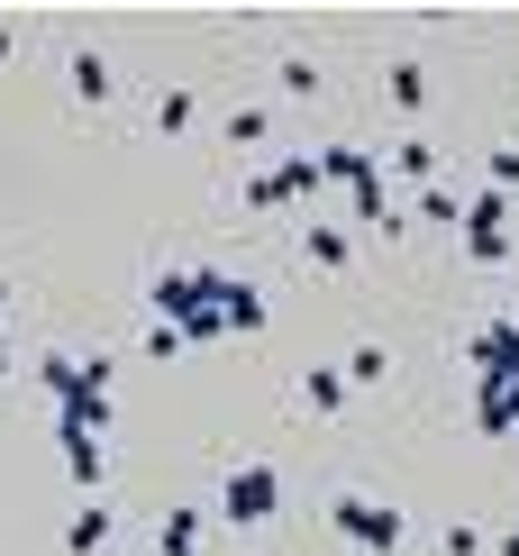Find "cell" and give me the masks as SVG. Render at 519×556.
Instances as JSON below:
<instances>
[{"label":"cell","instance_id":"cell-1","mask_svg":"<svg viewBox=\"0 0 519 556\" xmlns=\"http://www.w3.org/2000/svg\"><path fill=\"white\" fill-rule=\"evenodd\" d=\"M155 311L182 346H210V338H238V329H265V301L228 274H164L155 283Z\"/></svg>","mask_w":519,"mask_h":556},{"label":"cell","instance_id":"cell-2","mask_svg":"<svg viewBox=\"0 0 519 556\" xmlns=\"http://www.w3.org/2000/svg\"><path fill=\"white\" fill-rule=\"evenodd\" d=\"M328 529H338V539H356L365 556H401V539H410V511L365 502V493H338V502H328Z\"/></svg>","mask_w":519,"mask_h":556},{"label":"cell","instance_id":"cell-3","mask_svg":"<svg viewBox=\"0 0 519 556\" xmlns=\"http://www.w3.org/2000/svg\"><path fill=\"white\" fill-rule=\"evenodd\" d=\"M274 511H282V475H274V466H228V483H219V520L255 529V520H274Z\"/></svg>","mask_w":519,"mask_h":556},{"label":"cell","instance_id":"cell-4","mask_svg":"<svg viewBox=\"0 0 519 556\" xmlns=\"http://www.w3.org/2000/svg\"><path fill=\"white\" fill-rule=\"evenodd\" d=\"M465 256H474V265H502L510 256V201L502 192H474V211H465Z\"/></svg>","mask_w":519,"mask_h":556},{"label":"cell","instance_id":"cell-5","mask_svg":"<svg viewBox=\"0 0 519 556\" xmlns=\"http://www.w3.org/2000/svg\"><path fill=\"white\" fill-rule=\"evenodd\" d=\"M311 182H319V165H311V155H292V165H274V174L246 182V211H282V201H301Z\"/></svg>","mask_w":519,"mask_h":556},{"label":"cell","instance_id":"cell-6","mask_svg":"<svg viewBox=\"0 0 519 556\" xmlns=\"http://www.w3.org/2000/svg\"><path fill=\"white\" fill-rule=\"evenodd\" d=\"M74 101H83V110H110V101H119V74H110L101 46H74Z\"/></svg>","mask_w":519,"mask_h":556},{"label":"cell","instance_id":"cell-7","mask_svg":"<svg viewBox=\"0 0 519 556\" xmlns=\"http://www.w3.org/2000/svg\"><path fill=\"white\" fill-rule=\"evenodd\" d=\"M64 466H74V483H83V493H101V483H110V456H101V438H64Z\"/></svg>","mask_w":519,"mask_h":556},{"label":"cell","instance_id":"cell-8","mask_svg":"<svg viewBox=\"0 0 519 556\" xmlns=\"http://www.w3.org/2000/svg\"><path fill=\"white\" fill-rule=\"evenodd\" d=\"M301 402L338 420V410H346V375H338V365H311V375H301Z\"/></svg>","mask_w":519,"mask_h":556},{"label":"cell","instance_id":"cell-9","mask_svg":"<svg viewBox=\"0 0 519 556\" xmlns=\"http://www.w3.org/2000/svg\"><path fill=\"white\" fill-rule=\"evenodd\" d=\"M301 247H311V265H328V274H346V265H356V238H346V228H328V219H319Z\"/></svg>","mask_w":519,"mask_h":556},{"label":"cell","instance_id":"cell-10","mask_svg":"<svg viewBox=\"0 0 519 556\" xmlns=\"http://www.w3.org/2000/svg\"><path fill=\"white\" fill-rule=\"evenodd\" d=\"M201 547V511H164V529H155V556H192Z\"/></svg>","mask_w":519,"mask_h":556},{"label":"cell","instance_id":"cell-11","mask_svg":"<svg viewBox=\"0 0 519 556\" xmlns=\"http://www.w3.org/2000/svg\"><path fill=\"white\" fill-rule=\"evenodd\" d=\"M392 174H401V182H419V192H429V174H438L429 137H401V147H392Z\"/></svg>","mask_w":519,"mask_h":556},{"label":"cell","instance_id":"cell-12","mask_svg":"<svg viewBox=\"0 0 519 556\" xmlns=\"http://www.w3.org/2000/svg\"><path fill=\"white\" fill-rule=\"evenodd\" d=\"M192 119H201V101H192V91H164V101H155V128H164V137H182Z\"/></svg>","mask_w":519,"mask_h":556},{"label":"cell","instance_id":"cell-13","mask_svg":"<svg viewBox=\"0 0 519 556\" xmlns=\"http://www.w3.org/2000/svg\"><path fill=\"white\" fill-rule=\"evenodd\" d=\"M274 137V110H228V147H265Z\"/></svg>","mask_w":519,"mask_h":556},{"label":"cell","instance_id":"cell-14","mask_svg":"<svg viewBox=\"0 0 519 556\" xmlns=\"http://www.w3.org/2000/svg\"><path fill=\"white\" fill-rule=\"evenodd\" d=\"M338 375H346V392H356V383H383V375H392V356H383V346H356Z\"/></svg>","mask_w":519,"mask_h":556},{"label":"cell","instance_id":"cell-15","mask_svg":"<svg viewBox=\"0 0 519 556\" xmlns=\"http://www.w3.org/2000/svg\"><path fill=\"white\" fill-rule=\"evenodd\" d=\"M101 539H110V511H101V502H83V520H74V556H101Z\"/></svg>","mask_w":519,"mask_h":556},{"label":"cell","instance_id":"cell-16","mask_svg":"<svg viewBox=\"0 0 519 556\" xmlns=\"http://www.w3.org/2000/svg\"><path fill=\"white\" fill-rule=\"evenodd\" d=\"M429 101V74H419V64H392V110H419Z\"/></svg>","mask_w":519,"mask_h":556},{"label":"cell","instance_id":"cell-17","mask_svg":"<svg viewBox=\"0 0 519 556\" xmlns=\"http://www.w3.org/2000/svg\"><path fill=\"white\" fill-rule=\"evenodd\" d=\"M282 91H292V101H311V91H319V64L292 55V64H282Z\"/></svg>","mask_w":519,"mask_h":556},{"label":"cell","instance_id":"cell-18","mask_svg":"<svg viewBox=\"0 0 519 556\" xmlns=\"http://www.w3.org/2000/svg\"><path fill=\"white\" fill-rule=\"evenodd\" d=\"M419 219H465V201H456V192H438V182H429V192H419Z\"/></svg>","mask_w":519,"mask_h":556},{"label":"cell","instance_id":"cell-19","mask_svg":"<svg viewBox=\"0 0 519 556\" xmlns=\"http://www.w3.org/2000/svg\"><path fill=\"white\" fill-rule=\"evenodd\" d=\"M510 182H519V147H502V155H492V192L510 201Z\"/></svg>","mask_w":519,"mask_h":556},{"label":"cell","instance_id":"cell-20","mask_svg":"<svg viewBox=\"0 0 519 556\" xmlns=\"http://www.w3.org/2000/svg\"><path fill=\"white\" fill-rule=\"evenodd\" d=\"M502 556H519V529H510V539H502Z\"/></svg>","mask_w":519,"mask_h":556},{"label":"cell","instance_id":"cell-21","mask_svg":"<svg viewBox=\"0 0 519 556\" xmlns=\"http://www.w3.org/2000/svg\"><path fill=\"white\" fill-rule=\"evenodd\" d=\"M0 375H10V338H0Z\"/></svg>","mask_w":519,"mask_h":556},{"label":"cell","instance_id":"cell-22","mask_svg":"<svg viewBox=\"0 0 519 556\" xmlns=\"http://www.w3.org/2000/svg\"><path fill=\"white\" fill-rule=\"evenodd\" d=\"M0 55H10V28H0Z\"/></svg>","mask_w":519,"mask_h":556},{"label":"cell","instance_id":"cell-23","mask_svg":"<svg viewBox=\"0 0 519 556\" xmlns=\"http://www.w3.org/2000/svg\"><path fill=\"white\" fill-rule=\"evenodd\" d=\"M0 301H10V283H0Z\"/></svg>","mask_w":519,"mask_h":556},{"label":"cell","instance_id":"cell-24","mask_svg":"<svg viewBox=\"0 0 519 556\" xmlns=\"http://www.w3.org/2000/svg\"><path fill=\"white\" fill-rule=\"evenodd\" d=\"M510 329H519V319H510Z\"/></svg>","mask_w":519,"mask_h":556}]
</instances>
